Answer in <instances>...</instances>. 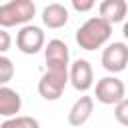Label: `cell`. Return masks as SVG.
I'll list each match as a JSON object with an SVG mask.
<instances>
[{
    "label": "cell",
    "instance_id": "cell-1",
    "mask_svg": "<svg viewBox=\"0 0 128 128\" xmlns=\"http://www.w3.org/2000/svg\"><path fill=\"white\" fill-rule=\"evenodd\" d=\"M112 36V24L102 18V16H94L88 18L78 30H76V42L82 50H96L102 48Z\"/></svg>",
    "mask_w": 128,
    "mask_h": 128
},
{
    "label": "cell",
    "instance_id": "cell-2",
    "mask_svg": "<svg viewBox=\"0 0 128 128\" xmlns=\"http://www.w3.org/2000/svg\"><path fill=\"white\" fill-rule=\"evenodd\" d=\"M68 82H70L68 66H48V70L38 80V94L44 100L54 102L62 96Z\"/></svg>",
    "mask_w": 128,
    "mask_h": 128
},
{
    "label": "cell",
    "instance_id": "cell-3",
    "mask_svg": "<svg viewBox=\"0 0 128 128\" xmlns=\"http://www.w3.org/2000/svg\"><path fill=\"white\" fill-rule=\"evenodd\" d=\"M36 14V4L32 0H10L8 4L0 6V26H24Z\"/></svg>",
    "mask_w": 128,
    "mask_h": 128
},
{
    "label": "cell",
    "instance_id": "cell-4",
    "mask_svg": "<svg viewBox=\"0 0 128 128\" xmlns=\"http://www.w3.org/2000/svg\"><path fill=\"white\" fill-rule=\"evenodd\" d=\"M94 96L100 104H106V106H112V104H118L124 96H126V88H124V82L120 78H116L114 74L112 76H104L96 82V88H94Z\"/></svg>",
    "mask_w": 128,
    "mask_h": 128
},
{
    "label": "cell",
    "instance_id": "cell-5",
    "mask_svg": "<svg viewBox=\"0 0 128 128\" xmlns=\"http://www.w3.org/2000/svg\"><path fill=\"white\" fill-rule=\"evenodd\" d=\"M44 32L40 26L34 24H24L20 28V32L16 34V46L22 54H36L44 48Z\"/></svg>",
    "mask_w": 128,
    "mask_h": 128
},
{
    "label": "cell",
    "instance_id": "cell-6",
    "mask_svg": "<svg viewBox=\"0 0 128 128\" xmlns=\"http://www.w3.org/2000/svg\"><path fill=\"white\" fill-rule=\"evenodd\" d=\"M102 66L106 72L118 74L128 66V44L124 42H112L102 52Z\"/></svg>",
    "mask_w": 128,
    "mask_h": 128
},
{
    "label": "cell",
    "instance_id": "cell-7",
    "mask_svg": "<svg viewBox=\"0 0 128 128\" xmlns=\"http://www.w3.org/2000/svg\"><path fill=\"white\" fill-rule=\"evenodd\" d=\"M68 74H70V84H72L78 92H86V90H90L92 84H94V70H92L90 62L84 60V58H78V60L70 66Z\"/></svg>",
    "mask_w": 128,
    "mask_h": 128
},
{
    "label": "cell",
    "instance_id": "cell-8",
    "mask_svg": "<svg viewBox=\"0 0 128 128\" xmlns=\"http://www.w3.org/2000/svg\"><path fill=\"white\" fill-rule=\"evenodd\" d=\"M92 112H94V98L92 96H80L68 112V122L72 126H82L88 122Z\"/></svg>",
    "mask_w": 128,
    "mask_h": 128
},
{
    "label": "cell",
    "instance_id": "cell-9",
    "mask_svg": "<svg viewBox=\"0 0 128 128\" xmlns=\"http://www.w3.org/2000/svg\"><path fill=\"white\" fill-rule=\"evenodd\" d=\"M44 58H46V66H68L70 52H68L66 42L58 38L50 40L44 48Z\"/></svg>",
    "mask_w": 128,
    "mask_h": 128
},
{
    "label": "cell",
    "instance_id": "cell-10",
    "mask_svg": "<svg viewBox=\"0 0 128 128\" xmlns=\"http://www.w3.org/2000/svg\"><path fill=\"white\" fill-rule=\"evenodd\" d=\"M22 108V98L16 90H12L6 84H0V116L10 118L16 116Z\"/></svg>",
    "mask_w": 128,
    "mask_h": 128
},
{
    "label": "cell",
    "instance_id": "cell-11",
    "mask_svg": "<svg viewBox=\"0 0 128 128\" xmlns=\"http://www.w3.org/2000/svg\"><path fill=\"white\" fill-rule=\"evenodd\" d=\"M42 22H44L46 28H52V30H58V28L66 26L68 24V10H66V6L58 4V2L48 4L42 10Z\"/></svg>",
    "mask_w": 128,
    "mask_h": 128
},
{
    "label": "cell",
    "instance_id": "cell-12",
    "mask_svg": "<svg viewBox=\"0 0 128 128\" xmlns=\"http://www.w3.org/2000/svg\"><path fill=\"white\" fill-rule=\"evenodd\" d=\"M128 14V4L126 0H102L100 4V16L106 18L110 24L122 22Z\"/></svg>",
    "mask_w": 128,
    "mask_h": 128
},
{
    "label": "cell",
    "instance_id": "cell-13",
    "mask_svg": "<svg viewBox=\"0 0 128 128\" xmlns=\"http://www.w3.org/2000/svg\"><path fill=\"white\" fill-rule=\"evenodd\" d=\"M2 126H4V128H38L40 122H38L36 118H32V116H18V114H16V116L6 118Z\"/></svg>",
    "mask_w": 128,
    "mask_h": 128
},
{
    "label": "cell",
    "instance_id": "cell-14",
    "mask_svg": "<svg viewBox=\"0 0 128 128\" xmlns=\"http://www.w3.org/2000/svg\"><path fill=\"white\" fill-rule=\"evenodd\" d=\"M14 78V64L8 56L0 54V84H8Z\"/></svg>",
    "mask_w": 128,
    "mask_h": 128
},
{
    "label": "cell",
    "instance_id": "cell-15",
    "mask_svg": "<svg viewBox=\"0 0 128 128\" xmlns=\"http://www.w3.org/2000/svg\"><path fill=\"white\" fill-rule=\"evenodd\" d=\"M114 118L122 124V126H128V98L124 96L118 104H114Z\"/></svg>",
    "mask_w": 128,
    "mask_h": 128
},
{
    "label": "cell",
    "instance_id": "cell-16",
    "mask_svg": "<svg viewBox=\"0 0 128 128\" xmlns=\"http://www.w3.org/2000/svg\"><path fill=\"white\" fill-rule=\"evenodd\" d=\"M72 2V8L76 12H90L96 4V0H70Z\"/></svg>",
    "mask_w": 128,
    "mask_h": 128
},
{
    "label": "cell",
    "instance_id": "cell-17",
    "mask_svg": "<svg viewBox=\"0 0 128 128\" xmlns=\"http://www.w3.org/2000/svg\"><path fill=\"white\" fill-rule=\"evenodd\" d=\"M10 46H12V38H10V34L6 32V28H4V26H0V54L8 52V50H10Z\"/></svg>",
    "mask_w": 128,
    "mask_h": 128
},
{
    "label": "cell",
    "instance_id": "cell-18",
    "mask_svg": "<svg viewBox=\"0 0 128 128\" xmlns=\"http://www.w3.org/2000/svg\"><path fill=\"white\" fill-rule=\"evenodd\" d=\"M122 34H124V38H126V40H128V22H126V24H124V28H122Z\"/></svg>",
    "mask_w": 128,
    "mask_h": 128
}]
</instances>
